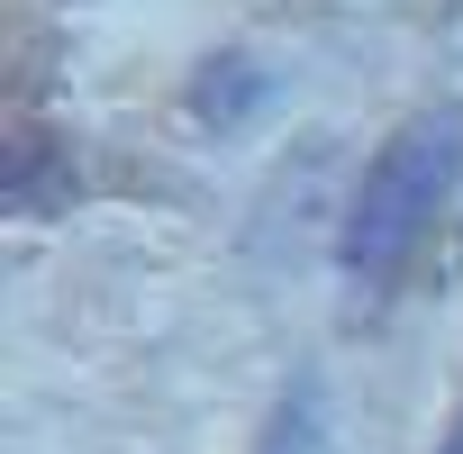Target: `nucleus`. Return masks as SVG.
Returning a JSON list of instances; mask_svg holds the SVG:
<instances>
[{"instance_id": "f257e3e1", "label": "nucleus", "mask_w": 463, "mask_h": 454, "mask_svg": "<svg viewBox=\"0 0 463 454\" xmlns=\"http://www.w3.org/2000/svg\"><path fill=\"white\" fill-rule=\"evenodd\" d=\"M454 182H463V109L454 100H436V109H418L382 137V155L364 164L354 209H345V246H336L354 291H391L427 255Z\"/></svg>"}, {"instance_id": "f03ea898", "label": "nucleus", "mask_w": 463, "mask_h": 454, "mask_svg": "<svg viewBox=\"0 0 463 454\" xmlns=\"http://www.w3.org/2000/svg\"><path fill=\"white\" fill-rule=\"evenodd\" d=\"M436 454H463V409H454V427L436 436Z\"/></svg>"}]
</instances>
